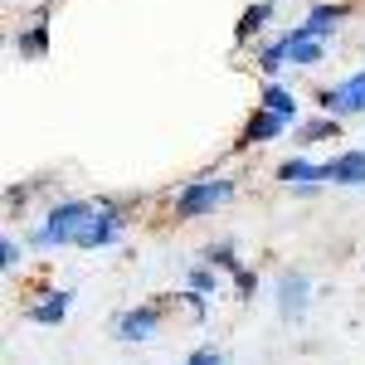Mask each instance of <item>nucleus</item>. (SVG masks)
I'll use <instances>...</instances> for the list:
<instances>
[{
	"label": "nucleus",
	"mask_w": 365,
	"mask_h": 365,
	"mask_svg": "<svg viewBox=\"0 0 365 365\" xmlns=\"http://www.w3.org/2000/svg\"><path fill=\"white\" fill-rule=\"evenodd\" d=\"M44 49H49V29H44V20L15 34V54H25V58H39Z\"/></svg>",
	"instance_id": "14"
},
{
	"label": "nucleus",
	"mask_w": 365,
	"mask_h": 365,
	"mask_svg": "<svg viewBox=\"0 0 365 365\" xmlns=\"http://www.w3.org/2000/svg\"><path fill=\"white\" fill-rule=\"evenodd\" d=\"M341 15H346V5H312V15L302 20V29L317 34V39H327V34L341 25Z\"/></svg>",
	"instance_id": "13"
},
{
	"label": "nucleus",
	"mask_w": 365,
	"mask_h": 365,
	"mask_svg": "<svg viewBox=\"0 0 365 365\" xmlns=\"http://www.w3.org/2000/svg\"><path fill=\"white\" fill-rule=\"evenodd\" d=\"M175 307L185 312L195 327H205V317H210V307H205V297H200V292H175Z\"/></svg>",
	"instance_id": "18"
},
{
	"label": "nucleus",
	"mask_w": 365,
	"mask_h": 365,
	"mask_svg": "<svg viewBox=\"0 0 365 365\" xmlns=\"http://www.w3.org/2000/svg\"><path fill=\"white\" fill-rule=\"evenodd\" d=\"M327 185H365V151H341L327 161Z\"/></svg>",
	"instance_id": "10"
},
{
	"label": "nucleus",
	"mask_w": 365,
	"mask_h": 365,
	"mask_svg": "<svg viewBox=\"0 0 365 365\" xmlns=\"http://www.w3.org/2000/svg\"><path fill=\"white\" fill-rule=\"evenodd\" d=\"M68 307H73V287H54V292H44L39 302L25 307V322H34V327H58L68 317Z\"/></svg>",
	"instance_id": "7"
},
{
	"label": "nucleus",
	"mask_w": 365,
	"mask_h": 365,
	"mask_svg": "<svg viewBox=\"0 0 365 365\" xmlns=\"http://www.w3.org/2000/svg\"><path fill=\"white\" fill-rule=\"evenodd\" d=\"M200 263H210L215 273H239V253H234V244H210V249L200 253Z\"/></svg>",
	"instance_id": "15"
},
{
	"label": "nucleus",
	"mask_w": 365,
	"mask_h": 365,
	"mask_svg": "<svg viewBox=\"0 0 365 365\" xmlns=\"http://www.w3.org/2000/svg\"><path fill=\"white\" fill-rule=\"evenodd\" d=\"M122 229H127V215L117 210L113 200H98V210H93V225L83 229L78 249H113L117 239H122Z\"/></svg>",
	"instance_id": "3"
},
{
	"label": "nucleus",
	"mask_w": 365,
	"mask_h": 365,
	"mask_svg": "<svg viewBox=\"0 0 365 365\" xmlns=\"http://www.w3.org/2000/svg\"><path fill=\"white\" fill-rule=\"evenodd\" d=\"M258 63H263V68H268V73H278L282 63H287V49H282V39H278V44H268V49H263V54H258Z\"/></svg>",
	"instance_id": "21"
},
{
	"label": "nucleus",
	"mask_w": 365,
	"mask_h": 365,
	"mask_svg": "<svg viewBox=\"0 0 365 365\" xmlns=\"http://www.w3.org/2000/svg\"><path fill=\"white\" fill-rule=\"evenodd\" d=\"M317 103H322L331 117H365V68L351 73V78L336 83V88H322Z\"/></svg>",
	"instance_id": "4"
},
{
	"label": "nucleus",
	"mask_w": 365,
	"mask_h": 365,
	"mask_svg": "<svg viewBox=\"0 0 365 365\" xmlns=\"http://www.w3.org/2000/svg\"><path fill=\"white\" fill-rule=\"evenodd\" d=\"M229 195H234V185H229V180H195V185H185V190L175 195V215H180V220L215 215Z\"/></svg>",
	"instance_id": "2"
},
{
	"label": "nucleus",
	"mask_w": 365,
	"mask_h": 365,
	"mask_svg": "<svg viewBox=\"0 0 365 365\" xmlns=\"http://www.w3.org/2000/svg\"><path fill=\"white\" fill-rule=\"evenodd\" d=\"M117 341H151L161 331V307L156 302H141V307H127L122 317L113 322Z\"/></svg>",
	"instance_id": "6"
},
{
	"label": "nucleus",
	"mask_w": 365,
	"mask_h": 365,
	"mask_svg": "<svg viewBox=\"0 0 365 365\" xmlns=\"http://www.w3.org/2000/svg\"><path fill=\"white\" fill-rule=\"evenodd\" d=\"M190 292H200V297H210V292H220V273H215V268H210V263H195V268H190Z\"/></svg>",
	"instance_id": "17"
},
{
	"label": "nucleus",
	"mask_w": 365,
	"mask_h": 365,
	"mask_svg": "<svg viewBox=\"0 0 365 365\" xmlns=\"http://www.w3.org/2000/svg\"><path fill=\"white\" fill-rule=\"evenodd\" d=\"M282 49H287V63H322V54H327V39H317V34H307V29H287L282 34Z\"/></svg>",
	"instance_id": "9"
},
{
	"label": "nucleus",
	"mask_w": 365,
	"mask_h": 365,
	"mask_svg": "<svg viewBox=\"0 0 365 365\" xmlns=\"http://www.w3.org/2000/svg\"><path fill=\"white\" fill-rule=\"evenodd\" d=\"M307 307H312V282H307V273H282L278 278V317L282 322H307Z\"/></svg>",
	"instance_id": "5"
},
{
	"label": "nucleus",
	"mask_w": 365,
	"mask_h": 365,
	"mask_svg": "<svg viewBox=\"0 0 365 365\" xmlns=\"http://www.w3.org/2000/svg\"><path fill=\"white\" fill-rule=\"evenodd\" d=\"M268 15H273V5H249V15H244V20H239V29H234V34H239V44H244V39H249L253 29L268 20Z\"/></svg>",
	"instance_id": "19"
},
{
	"label": "nucleus",
	"mask_w": 365,
	"mask_h": 365,
	"mask_svg": "<svg viewBox=\"0 0 365 365\" xmlns=\"http://www.w3.org/2000/svg\"><path fill=\"white\" fill-rule=\"evenodd\" d=\"M234 292H239V297L249 302L253 292H258V273H249V268H239V273H234Z\"/></svg>",
	"instance_id": "22"
},
{
	"label": "nucleus",
	"mask_w": 365,
	"mask_h": 365,
	"mask_svg": "<svg viewBox=\"0 0 365 365\" xmlns=\"http://www.w3.org/2000/svg\"><path fill=\"white\" fill-rule=\"evenodd\" d=\"M263 108H268V113H278V117H287V122H297V93L268 78V83H263Z\"/></svg>",
	"instance_id": "12"
},
{
	"label": "nucleus",
	"mask_w": 365,
	"mask_h": 365,
	"mask_svg": "<svg viewBox=\"0 0 365 365\" xmlns=\"http://www.w3.org/2000/svg\"><path fill=\"white\" fill-rule=\"evenodd\" d=\"M341 127H336V117H317V122H302L292 137L297 141H327V137H336Z\"/></svg>",
	"instance_id": "16"
},
{
	"label": "nucleus",
	"mask_w": 365,
	"mask_h": 365,
	"mask_svg": "<svg viewBox=\"0 0 365 365\" xmlns=\"http://www.w3.org/2000/svg\"><path fill=\"white\" fill-rule=\"evenodd\" d=\"M93 210H98V200H63L54 205L49 215H44V225L34 229V249H63V244H78L83 239V229L93 225Z\"/></svg>",
	"instance_id": "1"
},
{
	"label": "nucleus",
	"mask_w": 365,
	"mask_h": 365,
	"mask_svg": "<svg viewBox=\"0 0 365 365\" xmlns=\"http://www.w3.org/2000/svg\"><path fill=\"white\" fill-rule=\"evenodd\" d=\"M185 365H225V351H215V346H200V351H195V356H190Z\"/></svg>",
	"instance_id": "23"
},
{
	"label": "nucleus",
	"mask_w": 365,
	"mask_h": 365,
	"mask_svg": "<svg viewBox=\"0 0 365 365\" xmlns=\"http://www.w3.org/2000/svg\"><path fill=\"white\" fill-rule=\"evenodd\" d=\"M273 175H278L282 185H292V190H297V185H327V161H307V156H287V161H282V166L273 170Z\"/></svg>",
	"instance_id": "8"
},
{
	"label": "nucleus",
	"mask_w": 365,
	"mask_h": 365,
	"mask_svg": "<svg viewBox=\"0 0 365 365\" xmlns=\"http://www.w3.org/2000/svg\"><path fill=\"white\" fill-rule=\"evenodd\" d=\"M20 239H15V234H5V239H0V268H5V273H15V263H20Z\"/></svg>",
	"instance_id": "20"
},
{
	"label": "nucleus",
	"mask_w": 365,
	"mask_h": 365,
	"mask_svg": "<svg viewBox=\"0 0 365 365\" xmlns=\"http://www.w3.org/2000/svg\"><path fill=\"white\" fill-rule=\"evenodd\" d=\"M287 127H292L287 117L268 113V108H258V113L249 117V127H244V146H263V141H278Z\"/></svg>",
	"instance_id": "11"
}]
</instances>
